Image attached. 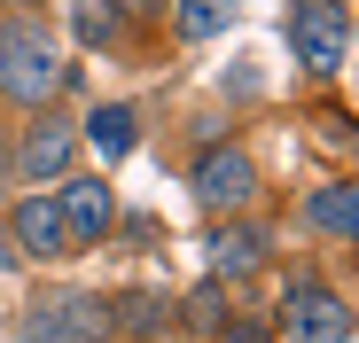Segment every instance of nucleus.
Segmentation results:
<instances>
[{"label": "nucleus", "instance_id": "13", "mask_svg": "<svg viewBox=\"0 0 359 343\" xmlns=\"http://www.w3.org/2000/svg\"><path fill=\"white\" fill-rule=\"evenodd\" d=\"M164 320H172V304L141 289V297H126V304H117V320H109V328H126V335H156Z\"/></svg>", "mask_w": 359, "mask_h": 343}, {"label": "nucleus", "instance_id": "10", "mask_svg": "<svg viewBox=\"0 0 359 343\" xmlns=\"http://www.w3.org/2000/svg\"><path fill=\"white\" fill-rule=\"evenodd\" d=\"M133 125H141V118H133L126 102H102L94 118H86V148H94L102 164H117V156H133Z\"/></svg>", "mask_w": 359, "mask_h": 343}, {"label": "nucleus", "instance_id": "3", "mask_svg": "<svg viewBox=\"0 0 359 343\" xmlns=\"http://www.w3.org/2000/svg\"><path fill=\"white\" fill-rule=\"evenodd\" d=\"M281 328H289L297 343H344V335H351V304H344L336 289H320V281H289Z\"/></svg>", "mask_w": 359, "mask_h": 343}, {"label": "nucleus", "instance_id": "2", "mask_svg": "<svg viewBox=\"0 0 359 343\" xmlns=\"http://www.w3.org/2000/svg\"><path fill=\"white\" fill-rule=\"evenodd\" d=\"M289 55L305 71H344V55H351L344 0H289Z\"/></svg>", "mask_w": 359, "mask_h": 343}, {"label": "nucleus", "instance_id": "12", "mask_svg": "<svg viewBox=\"0 0 359 343\" xmlns=\"http://www.w3.org/2000/svg\"><path fill=\"white\" fill-rule=\"evenodd\" d=\"M234 24V0H180V39H219Z\"/></svg>", "mask_w": 359, "mask_h": 343}, {"label": "nucleus", "instance_id": "7", "mask_svg": "<svg viewBox=\"0 0 359 343\" xmlns=\"http://www.w3.org/2000/svg\"><path fill=\"white\" fill-rule=\"evenodd\" d=\"M71 125H55V118H39L32 133H24V148H16V172H24V180L39 188V180H63V172H71Z\"/></svg>", "mask_w": 359, "mask_h": 343}, {"label": "nucleus", "instance_id": "6", "mask_svg": "<svg viewBox=\"0 0 359 343\" xmlns=\"http://www.w3.org/2000/svg\"><path fill=\"white\" fill-rule=\"evenodd\" d=\"M196 195H203V211H243V203L258 195V164H250L243 148H211V156L196 164Z\"/></svg>", "mask_w": 359, "mask_h": 343}, {"label": "nucleus", "instance_id": "4", "mask_svg": "<svg viewBox=\"0 0 359 343\" xmlns=\"http://www.w3.org/2000/svg\"><path fill=\"white\" fill-rule=\"evenodd\" d=\"M102 335H109V304L86 297V289L55 297V304H39L24 320V343H102Z\"/></svg>", "mask_w": 359, "mask_h": 343}, {"label": "nucleus", "instance_id": "14", "mask_svg": "<svg viewBox=\"0 0 359 343\" xmlns=\"http://www.w3.org/2000/svg\"><path fill=\"white\" fill-rule=\"evenodd\" d=\"M188 312H196V328H219V289H203V297H196Z\"/></svg>", "mask_w": 359, "mask_h": 343}, {"label": "nucleus", "instance_id": "8", "mask_svg": "<svg viewBox=\"0 0 359 343\" xmlns=\"http://www.w3.org/2000/svg\"><path fill=\"white\" fill-rule=\"evenodd\" d=\"M16 250H32V258H71V242H63V211H55V195H24L16 203Z\"/></svg>", "mask_w": 359, "mask_h": 343}, {"label": "nucleus", "instance_id": "11", "mask_svg": "<svg viewBox=\"0 0 359 343\" xmlns=\"http://www.w3.org/2000/svg\"><path fill=\"white\" fill-rule=\"evenodd\" d=\"M305 211H313V226H320V234H344V242H359V188H320Z\"/></svg>", "mask_w": 359, "mask_h": 343}, {"label": "nucleus", "instance_id": "5", "mask_svg": "<svg viewBox=\"0 0 359 343\" xmlns=\"http://www.w3.org/2000/svg\"><path fill=\"white\" fill-rule=\"evenodd\" d=\"M55 211H63V242L71 250H94L109 234V218H117V203H109L102 180H63L55 188Z\"/></svg>", "mask_w": 359, "mask_h": 343}, {"label": "nucleus", "instance_id": "15", "mask_svg": "<svg viewBox=\"0 0 359 343\" xmlns=\"http://www.w3.org/2000/svg\"><path fill=\"white\" fill-rule=\"evenodd\" d=\"M16 265V234H0V273H8Z\"/></svg>", "mask_w": 359, "mask_h": 343}, {"label": "nucleus", "instance_id": "9", "mask_svg": "<svg viewBox=\"0 0 359 343\" xmlns=\"http://www.w3.org/2000/svg\"><path fill=\"white\" fill-rule=\"evenodd\" d=\"M203 250H211V273H219V281H243V273H258L266 234H250V226H219V234H211Z\"/></svg>", "mask_w": 359, "mask_h": 343}, {"label": "nucleus", "instance_id": "1", "mask_svg": "<svg viewBox=\"0 0 359 343\" xmlns=\"http://www.w3.org/2000/svg\"><path fill=\"white\" fill-rule=\"evenodd\" d=\"M71 63H63V47H55L32 16L16 24H0V94H8L16 109H47L55 94H63Z\"/></svg>", "mask_w": 359, "mask_h": 343}]
</instances>
